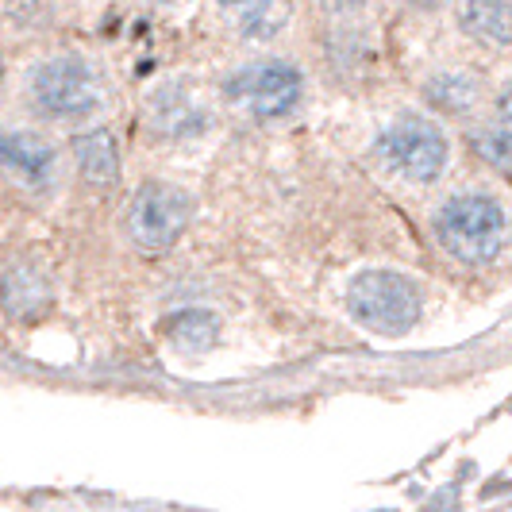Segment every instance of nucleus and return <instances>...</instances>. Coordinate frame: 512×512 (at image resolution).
<instances>
[{
	"label": "nucleus",
	"mask_w": 512,
	"mask_h": 512,
	"mask_svg": "<svg viewBox=\"0 0 512 512\" xmlns=\"http://www.w3.org/2000/svg\"><path fill=\"white\" fill-rule=\"evenodd\" d=\"M412 8H420V12H432V8H439L443 0H409Z\"/></svg>",
	"instance_id": "a211bd4d"
},
{
	"label": "nucleus",
	"mask_w": 512,
	"mask_h": 512,
	"mask_svg": "<svg viewBox=\"0 0 512 512\" xmlns=\"http://www.w3.org/2000/svg\"><path fill=\"white\" fill-rule=\"evenodd\" d=\"M220 20L239 31L243 39H274L278 31H285L293 4L289 0H216Z\"/></svg>",
	"instance_id": "1a4fd4ad"
},
{
	"label": "nucleus",
	"mask_w": 512,
	"mask_h": 512,
	"mask_svg": "<svg viewBox=\"0 0 512 512\" xmlns=\"http://www.w3.org/2000/svg\"><path fill=\"white\" fill-rule=\"evenodd\" d=\"M151 128L166 139H193L208 128V112L189 85L174 81L151 97Z\"/></svg>",
	"instance_id": "6e6552de"
},
{
	"label": "nucleus",
	"mask_w": 512,
	"mask_h": 512,
	"mask_svg": "<svg viewBox=\"0 0 512 512\" xmlns=\"http://www.w3.org/2000/svg\"><path fill=\"white\" fill-rule=\"evenodd\" d=\"M436 239L462 266H486L505 247V208L486 193H459L439 205Z\"/></svg>",
	"instance_id": "f257e3e1"
},
{
	"label": "nucleus",
	"mask_w": 512,
	"mask_h": 512,
	"mask_svg": "<svg viewBox=\"0 0 512 512\" xmlns=\"http://www.w3.org/2000/svg\"><path fill=\"white\" fill-rule=\"evenodd\" d=\"M166 335L181 355H205L220 335V320L205 308H189V312H178L166 320Z\"/></svg>",
	"instance_id": "f8f14e48"
},
{
	"label": "nucleus",
	"mask_w": 512,
	"mask_h": 512,
	"mask_svg": "<svg viewBox=\"0 0 512 512\" xmlns=\"http://www.w3.org/2000/svg\"><path fill=\"white\" fill-rule=\"evenodd\" d=\"M224 101L251 120H285L305 101V77L289 62H251L224 81Z\"/></svg>",
	"instance_id": "20e7f679"
},
{
	"label": "nucleus",
	"mask_w": 512,
	"mask_h": 512,
	"mask_svg": "<svg viewBox=\"0 0 512 512\" xmlns=\"http://www.w3.org/2000/svg\"><path fill=\"white\" fill-rule=\"evenodd\" d=\"M470 147L474 154L489 162L493 170H505L512 174V131L509 128H478L470 135Z\"/></svg>",
	"instance_id": "2eb2a0df"
},
{
	"label": "nucleus",
	"mask_w": 512,
	"mask_h": 512,
	"mask_svg": "<svg viewBox=\"0 0 512 512\" xmlns=\"http://www.w3.org/2000/svg\"><path fill=\"white\" fill-rule=\"evenodd\" d=\"M347 308L366 332L374 335H405L420 320V293L409 278L393 270H366L347 289Z\"/></svg>",
	"instance_id": "7ed1b4c3"
},
{
	"label": "nucleus",
	"mask_w": 512,
	"mask_h": 512,
	"mask_svg": "<svg viewBox=\"0 0 512 512\" xmlns=\"http://www.w3.org/2000/svg\"><path fill=\"white\" fill-rule=\"evenodd\" d=\"M47 297H51V289L39 278V270H31L24 262H12L4 270V305H8L12 316L35 312L39 305H47Z\"/></svg>",
	"instance_id": "4468645a"
},
{
	"label": "nucleus",
	"mask_w": 512,
	"mask_h": 512,
	"mask_svg": "<svg viewBox=\"0 0 512 512\" xmlns=\"http://www.w3.org/2000/svg\"><path fill=\"white\" fill-rule=\"evenodd\" d=\"M497 116H501V128L512 131V81L497 93Z\"/></svg>",
	"instance_id": "dca6fc26"
},
{
	"label": "nucleus",
	"mask_w": 512,
	"mask_h": 512,
	"mask_svg": "<svg viewBox=\"0 0 512 512\" xmlns=\"http://www.w3.org/2000/svg\"><path fill=\"white\" fill-rule=\"evenodd\" d=\"M27 93L43 116L81 120V116H93L101 108L104 81L93 70V62H85L81 54H58V58H47L31 70Z\"/></svg>",
	"instance_id": "f03ea898"
},
{
	"label": "nucleus",
	"mask_w": 512,
	"mask_h": 512,
	"mask_svg": "<svg viewBox=\"0 0 512 512\" xmlns=\"http://www.w3.org/2000/svg\"><path fill=\"white\" fill-rule=\"evenodd\" d=\"M193 216V197L166 185V181H147L128 208V235L135 247L143 251H170L178 243V235L185 231Z\"/></svg>",
	"instance_id": "423d86ee"
},
{
	"label": "nucleus",
	"mask_w": 512,
	"mask_h": 512,
	"mask_svg": "<svg viewBox=\"0 0 512 512\" xmlns=\"http://www.w3.org/2000/svg\"><path fill=\"white\" fill-rule=\"evenodd\" d=\"M378 154H382L385 170L397 174L416 185H428L443 174L447 166V135L439 131V124H432L428 116L405 112L397 116L378 139Z\"/></svg>",
	"instance_id": "39448f33"
},
{
	"label": "nucleus",
	"mask_w": 512,
	"mask_h": 512,
	"mask_svg": "<svg viewBox=\"0 0 512 512\" xmlns=\"http://www.w3.org/2000/svg\"><path fill=\"white\" fill-rule=\"evenodd\" d=\"M328 4V12H335V16H347V12H359L366 0H324Z\"/></svg>",
	"instance_id": "f3484780"
},
{
	"label": "nucleus",
	"mask_w": 512,
	"mask_h": 512,
	"mask_svg": "<svg viewBox=\"0 0 512 512\" xmlns=\"http://www.w3.org/2000/svg\"><path fill=\"white\" fill-rule=\"evenodd\" d=\"M424 97L436 104L439 112H451V116H462L478 104V81L466 70H443V74L428 77L424 85Z\"/></svg>",
	"instance_id": "ddd939ff"
},
{
	"label": "nucleus",
	"mask_w": 512,
	"mask_h": 512,
	"mask_svg": "<svg viewBox=\"0 0 512 512\" xmlns=\"http://www.w3.org/2000/svg\"><path fill=\"white\" fill-rule=\"evenodd\" d=\"M0 154H4V170L16 185H24L31 193L47 189L54 181V151L51 143L35 131H8L4 143H0Z\"/></svg>",
	"instance_id": "0eeeda50"
},
{
	"label": "nucleus",
	"mask_w": 512,
	"mask_h": 512,
	"mask_svg": "<svg viewBox=\"0 0 512 512\" xmlns=\"http://www.w3.org/2000/svg\"><path fill=\"white\" fill-rule=\"evenodd\" d=\"M459 27L486 43V47H509L512 43V4L509 0H462Z\"/></svg>",
	"instance_id": "9d476101"
},
{
	"label": "nucleus",
	"mask_w": 512,
	"mask_h": 512,
	"mask_svg": "<svg viewBox=\"0 0 512 512\" xmlns=\"http://www.w3.org/2000/svg\"><path fill=\"white\" fill-rule=\"evenodd\" d=\"M74 158L89 185H116L120 178V147L112 131H85L74 139Z\"/></svg>",
	"instance_id": "9b49d317"
}]
</instances>
